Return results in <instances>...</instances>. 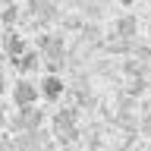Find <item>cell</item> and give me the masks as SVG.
Returning <instances> with one entry per match:
<instances>
[{
  "instance_id": "1",
  "label": "cell",
  "mask_w": 151,
  "mask_h": 151,
  "mask_svg": "<svg viewBox=\"0 0 151 151\" xmlns=\"http://www.w3.org/2000/svg\"><path fill=\"white\" fill-rule=\"evenodd\" d=\"M38 98H41V88H38L32 79H19L16 88H13V101H16V107L22 110V107H35Z\"/></svg>"
},
{
  "instance_id": "2",
  "label": "cell",
  "mask_w": 151,
  "mask_h": 151,
  "mask_svg": "<svg viewBox=\"0 0 151 151\" xmlns=\"http://www.w3.org/2000/svg\"><path fill=\"white\" fill-rule=\"evenodd\" d=\"M41 123H44V113L38 107H22L19 116H16V129L19 132H35V129H41Z\"/></svg>"
},
{
  "instance_id": "3",
  "label": "cell",
  "mask_w": 151,
  "mask_h": 151,
  "mask_svg": "<svg viewBox=\"0 0 151 151\" xmlns=\"http://www.w3.org/2000/svg\"><path fill=\"white\" fill-rule=\"evenodd\" d=\"M44 145H47V132L44 129L19 132V139H16V148L19 151H44Z\"/></svg>"
},
{
  "instance_id": "4",
  "label": "cell",
  "mask_w": 151,
  "mask_h": 151,
  "mask_svg": "<svg viewBox=\"0 0 151 151\" xmlns=\"http://www.w3.org/2000/svg\"><path fill=\"white\" fill-rule=\"evenodd\" d=\"M38 88H41V98H44V101H57V98L63 94V79L50 73L47 79H41V85H38Z\"/></svg>"
},
{
  "instance_id": "5",
  "label": "cell",
  "mask_w": 151,
  "mask_h": 151,
  "mask_svg": "<svg viewBox=\"0 0 151 151\" xmlns=\"http://www.w3.org/2000/svg\"><path fill=\"white\" fill-rule=\"evenodd\" d=\"M135 25H139V22H135V16H123L120 22H116V35L132 38V35H135Z\"/></svg>"
},
{
  "instance_id": "6",
  "label": "cell",
  "mask_w": 151,
  "mask_h": 151,
  "mask_svg": "<svg viewBox=\"0 0 151 151\" xmlns=\"http://www.w3.org/2000/svg\"><path fill=\"white\" fill-rule=\"evenodd\" d=\"M16 66L22 69V73H32V69H38V54H35V50H25V54L16 60Z\"/></svg>"
},
{
  "instance_id": "7",
  "label": "cell",
  "mask_w": 151,
  "mask_h": 151,
  "mask_svg": "<svg viewBox=\"0 0 151 151\" xmlns=\"http://www.w3.org/2000/svg\"><path fill=\"white\" fill-rule=\"evenodd\" d=\"M28 9L38 13V16H54V13H57V9L50 6V0H28Z\"/></svg>"
},
{
  "instance_id": "8",
  "label": "cell",
  "mask_w": 151,
  "mask_h": 151,
  "mask_svg": "<svg viewBox=\"0 0 151 151\" xmlns=\"http://www.w3.org/2000/svg\"><path fill=\"white\" fill-rule=\"evenodd\" d=\"M16 19H19V6H16V3L3 6V13H0V25H13Z\"/></svg>"
},
{
  "instance_id": "9",
  "label": "cell",
  "mask_w": 151,
  "mask_h": 151,
  "mask_svg": "<svg viewBox=\"0 0 151 151\" xmlns=\"http://www.w3.org/2000/svg\"><path fill=\"white\" fill-rule=\"evenodd\" d=\"M142 129H145V132L151 135V116H145V123H142Z\"/></svg>"
},
{
  "instance_id": "10",
  "label": "cell",
  "mask_w": 151,
  "mask_h": 151,
  "mask_svg": "<svg viewBox=\"0 0 151 151\" xmlns=\"http://www.w3.org/2000/svg\"><path fill=\"white\" fill-rule=\"evenodd\" d=\"M3 91H6V79H3V73H0V98H3Z\"/></svg>"
},
{
  "instance_id": "11",
  "label": "cell",
  "mask_w": 151,
  "mask_h": 151,
  "mask_svg": "<svg viewBox=\"0 0 151 151\" xmlns=\"http://www.w3.org/2000/svg\"><path fill=\"white\" fill-rule=\"evenodd\" d=\"M3 126H6V116H3V113H0V129H3Z\"/></svg>"
},
{
  "instance_id": "12",
  "label": "cell",
  "mask_w": 151,
  "mask_h": 151,
  "mask_svg": "<svg viewBox=\"0 0 151 151\" xmlns=\"http://www.w3.org/2000/svg\"><path fill=\"white\" fill-rule=\"evenodd\" d=\"M120 3H126V6H129V3H132V0H120Z\"/></svg>"
},
{
  "instance_id": "13",
  "label": "cell",
  "mask_w": 151,
  "mask_h": 151,
  "mask_svg": "<svg viewBox=\"0 0 151 151\" xmlns=\"http://www.w3.org/2000/svg\"><path fill=\"white\" fill-rule=\"evenodd\" d=\"M148 151H151V145H148Z\"/></svg>"
},
{
  "instance_id": "14",
  "label": "cell",
  "mask_w": 151,
  "mask_h": 151,
  "mask_svg": "<svg viewBox=\"0 0 151 151\" xmlns=\"http://www.w3.org/2000/svg\"><path fill=\"white\" fill-rule=\"evenodd\" d=\"M0 28H3V25H0Z\"/></svg>"
}]
</instances>
